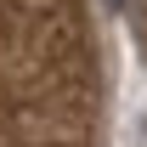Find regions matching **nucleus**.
I'll use <instances>...</instances> for the list:
<instances>
[{
	"label": "nucleus",
	"instance_id": "f257e3e1",
	"mask_svg": "<svg viewBox=\"0 0 147 147\" xmlns=\"http://www.w3.org/2000/svg\"><path fill=\"white\" fill-rule=\"evenodd\" d=\"M108 62L91 0H0V147H102Z\"/></svg>",
	"mask_w": 147,
	"mask_h": 147
},
{
	"label": "nucleus",
	"instance_id": "f03ea898",
	"mask_svg": "<svg viewBox=\"0 0 147 147\" xmlns=\"http://www.w3.org/2000/svg\"><path fill=\"white\" fill-rule=\"evenodd\" d=\"M136 6V40H142V51H147V0H130Z\"/></svg>",
	"mask_w": 147,
	"mask_h": 147
}]
</instances>
